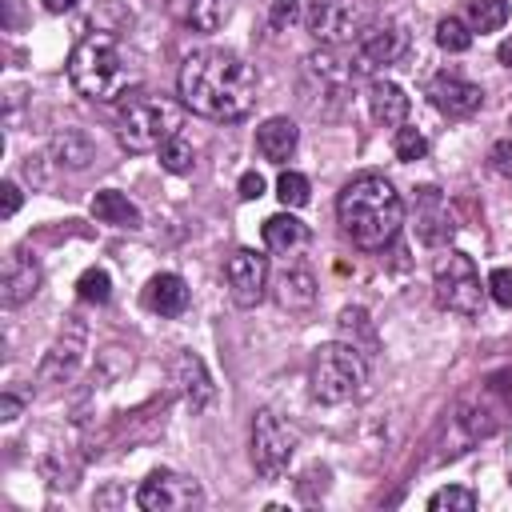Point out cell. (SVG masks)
I'll use <instances>...</instances> for the list:
<instances>
[{"label": "cell", "mask_w": 512, "mask_h": 512, "mask_svg": "<svg viewBox=\"0 0 512 512\" xmlns=\"http://www.w3.org/2000/svg\"><path fill=\"white\" fill-rule=\"evenodd\" d=\"M180 100L208 120H240L256 104V72L228 48L188 52L180 64Z\"/></svg>", "instance_id": "obj_1"}, {"label": "cell", "mask_w": 512, "mask_h": 512, "mask_svg": "<svg viewBox=\"0 0 512 512\" xmlns=\"http://www.w3.org/2000/svg\"><path fill=\"white\" fill-rule=\"evenodd\" d=\"M336 216L356 248H388L404 228V200L384 176H356L340 188Z\"/></svg>", "instance_id": "obj_2"}, {"label": "cell", "mask_w": 512, "mask_h": 512, "mask_svg": "<svg viewBox=\"0 0 512 512\" xmlns=\"http://www.w3.org/2000/svg\"><path fill=\"white\" fill-rule=\"evenodd\" d=\"M68 80L84 100L112 104L132 88L136 68L112 32H88L68 56Z\"/></svg>", "instance_id": "obj_3"}, {"label": "cell", "mask_w": 512, "mask_h": 512, "mask_svg": "<svg viewBox=\"0 0 512 512\" xmlns=\"http://www.w3.org/2000/svg\"><path fill=\"white\" fill-rule=\"evenodd\" d=\"M184 124V108L156 92H132L120 104L116 136L128 152H160L164 140H172Z\"/></svg>", "instance_id": "obj_4"}, {"label": "cell", "mask_w": 512, "mask_h": 512, "mask_svg": "<svg viewBox=\"0 0 512 512\" xmlns=\"http://www.w3.org/2000/svg\"><path fill=\"white\" fill-rule=\"evenodd\" d=\"M308 388L320 404H352L368 392V360L356 344L332 340L312 352Z\"/></svg>", "instance_id": "obj_5"}, {"label": "cell", "mask_w": 512, "mask_h": 512, "mask_svg": "<svg viewBox=\"0 0 512 512\" xmlns=\"http://www.w3.org/2000/svg\"><path fill=\"white\" fill-rule=\"evenodd\" d=\"M304 24L320 44L344 48V44H356L376 24V4L372 0H308Z\"/></svg>", "instance_id": "obj_6"}, {"label": "cell", "mask_w": 512, "mask_h": 512, "mask_svg": "<svg viewBox=\"0 0 512 512\" xmlns=\"http://www.w3.org/2000/svg\"><path fill=\"white\" fill-rule=\"evenodd\" d=\"M432 292H436V304L456 312V316H480L484 308V284H480V272L472 264L468 252H444L432 268Z\"/></svg>", "instance_id": "obj_7"}, {"label": "cell", "mask_w": 512, "mask_h": 512, "mask_svg": "<svg viewBox=\"0 0 512 512\" xmlns=\"http://www.w3.org/2000/svg\"><path fill=\"white\" fill-rule=\"evenodd\" d=\"M296 428L284 424L272 408H260L252 420V464L264 480H280L296 456Z\"/></svg>", "instance_id": "obj_8"}, {"label": "cell", "mask_w": 512, "mask_h": 512, "mask_svg": "<svg viewBox=\"0 0 512 512\" xmlns=\"http://www.w3.org/2000/svg\"><path fill=\"white\" fill-rule=\"evenodd\" d=\"M136 504L144 512H184V508H200L204 504V488L192 476L180 472H152L140 488H136Z\"/></svg>", "instance_id": "obj_9"}, {"label": "cell", "mask_w": 512, "mask_h": 512, "mask_svg": "<svg viewBox=\"0 0 512 512\" xmlns=\"http://www.w3.org/2000/svg\"><path fill=\"white\" fill-rule=\"evenodd\" d=\"M224 280H228L232 304L256 308L268 292V256H260L256 248H236L224 264Z\"/></svg>", "instance_id": "obj_10"}, {"label": "cell", "mask_w": 512, "mask_h": 512, "mask_svg": "<svg viewBox=\"0 0 512 512\" xmlns=\"http://www.w3.org/2000/svg\"><path fill=\"white\" fill-rule=\"evenodd\" d=\"M408 52V32L396 24V20H376L352 48L356 56V76L360 72H372V68H384V64H396L400 56Z\"/></svg>", "instance_id": "obj_11"}, {"label": "cell", "mask_w": 512, "mask_h": 512, "mask_svg": "<svg viewBox=\"0 0 512 512\" xmlns=\"http://www.w3.org/2000/svg\"><path fill=\"white\" fill-rule=\"evenodd\" d=\"M428 100L444 116H472L484 104V92H480V84H472V80H464L456 72H440L428 84Z\"/></svg>", "instance_id": "obj_12"}, {"label": "cell", "mask_w": 512, "mask_h": 512, "mask_svg": "<svg viewBox=\"0 0 512 512\" xmlns=\"http://www.w3.org/2000/svg\"><path fill=\"white\" fill-rule=\"evenodd\" d=\"M416 236L432 248H440L456 236V220L436 188H420V196H416Z\"/></svg>", "instance_id": "obj_13"}, {"label": "cell", "mask_w": 512, "mask_h": 512, "mask_svg": "<svg viewBox=\"0 0 512 512\" xmlns=\"http://www.w3.org/2000/svg\"><path fill=\"white\" fill-rule=\"evenodd\" d=\"M308 240H312L308 224L296 220L292 212H276V216L264 220V248H268L272 256L292 260V256H300V252L308 248Z\"/></svg>", "instance_id": "obj_14"}, {"label": "cell", "mask_w": 512, "mask_h": 512, "mask_svg": "<svg viewBox=\"0 0 512 512\" xmlns=\"http://www.w3.org/2000/svg\"><path fill=\"white\" fill-rule=\"evenodd\" d=\"M36 288H40V264H36L28 252H12V256H8V268H4L0 300H4L8 308H16V304L32 300Z\"/></svg>", "instance_id": "obj_15"}, {"label": "cell", "mask_w": 512, "mask_h": 512, "mask_svg": "<svg viewBox=\"0 0 512 512\" xmlns=\"http://www.w3.org/2000/svg\"><path fill=\"white\" fill-rule=\"evenodd\" d=\"M144 308L156 316H184L188 308V284L176 272H156L144 284Z\"/></svg>", "instance_id": "obj_16"}, {"label": "cell", "mask_w": 512, "mask_h": 512, "mask_svg": "<svg viewBox=\"0 0 512 512\" xmlns=\"http://www.w3.org/2000/svg\"><path fill=\"white\" fill-rule=\"evenodd\" d=\"M176 380H180V392H184V400H188L192 412H204V408L212 404L216 384H212V376H208V368H204V360H200L196 352H180V360H176Z\"/></svg>", "instance_id": "obj_17"}, {"label": "cell", "mask_w": 512, "mask_h": 512, "mask_svg": "<svg viewBox=\"0 0 512 512\" xmlns=\"http://www.w3.org/2000/svg\"><path fill=\"white\" fill-rule=\"evenodd\" d=\"M368 112H372L376 124L400 128L408 120V96H404V88L392 84V80H372L368 84Z\"/></svg>", "instance_id": "obj_18"}, {"label": "cell", "mask_w": 512, "mask_h": 512, "mask_svg": "<svg viewBox=\"0 0 512 512\" xmlns=\"http://www.w3.org/2000/svg\"><path fill=\"white\" fill-rule=\"evenodd\" d=\"M296 140H300V132H296V124H292L288 116H268V120L256 128V148H260V156L272 160V164H284V160L296 152Z\"/></svg>", "instance_id": "obj_19"}, {"label": "cell", "mask_w": 512, "mask_h": 512, "mask_svg": "<svg viewBox=\"0 0 512 512\" xmlns=\"http://www.w3.org/2000/svg\"><path fill=\"white\" fill-rule=\"evenodd\" d=\"M276 304L288 308V312H308L316 304V276L308 268H300V264L284 268L276 276Z\"/></svg>", "instance_id": "obj_20"}, {"label": "cell", "mask_w": 512, "mask_h": 512, "mask_svg": "<svg viewBox=\"0 0 512 512\" xmlns=\"http://www.w3.org/2000/svg\"><path fill=\"white\" fill-rule=\"evenodd\" d=\"M92 216L100 224H112V228H140V208L116 188H100L92 196Z\"/></svg>", "instance_id": "obj_21"}, {"label": "cell", "mask_w": 512, "mask_h": 512, "mask_svg": "<svg viewBox=\"0 0 512 512\" xmlns=\"http://www.w3.org/2000/svg\"><path fill=\"white\" fill-rule=\"evenodd\" d=\"M48 152H52V160H56L60 168H88V160H92L96 148H92L88 132H80V128H64V132L52 136Z\"/></svg>", "instance_id": "obj_22"}, {"label": "cell", "mask_w": 512, "mask_h": 512, "mask_svg": "<svg viewBox=\"0 0 512 512\" xmlns=\"http://www.w3.org/2000/svg\"><path fill=\"white\" fill-rule=\"evenodd\" d=\"M508 24V0H468V28L496 32Z\"/></svg>", "instance_id": "obj_23"}, {"label": "cell", "mask_w": 512, "mask_h": 512, "mask_svg": "<svg viewBox=\"0 0 512 512\" xmlns=\"http://www.w3.org/2000/svg\"><path fill=\"white\" fill-rule=\"evenodd\" d=\"M156 156H160V168L172 172V176H180V172H188V168L196 164V148H192V140L180 136V132H176L172 140H164Z\"/></svg>", "instance_id": "obj_24"}, {"label": "cell", "mask_w": 512, "mask_h": 512, "mask_svg": "<svg viewBox=\"0 0 512 512\" xmlns=\"http://www.w3.org/2000/svg\"><path fill=\"white\" fill-rule=\"evenodd\" d=\"M232 12V0H192V12H188V24L196 32H216Z\"/></svg>", "instance_id": "obj_25"}, {"label": "cell", "mask_w": 512, "mask_h": 512, "mask_svg": "<svg viewBox=\"0 0 512 512\" xmlns=\"http://www.w3.org/2000/svg\"><path fill=\"white\" fill-rule=\"evenodd\" d=\"M76 296H80L84 304H108V296H112V276H108L104 268H84L80 280H76Z\"/></svg>", "instance_id": "obj_26"}, {"label": "cell", "mask_w": 512, "mask_h": 512, "mask_svg": "<svg viewBox=\"0 0 512 512\" xmlns=\"http://www.w3.org/2000/svg\"><path fill=\"white\" fill-rule=\"evenodd\" d=\"M436 44H440L444 52H468V48H472V28H468L460 16H444V20L436 24Z\"/></svg>", "instance_id": "obj_27"}, {"label": "cell", "mask_w": 512, "mask_h": 512, "mask_svg": "<svg viewBox=\"0 0 512 512\" xmlns=\"http://www.w3.org/2000/svg\"><path fill=\"white\" fill-rule=\"evenodd\" d=\"M428 508L432 512H472L476 508V492L472 488H464V484H448V488H440V492H432L428 496Z\"/></svg>", "instance_id": "obj_28"}, {"label": "cell", "mask_w": 512, "mask_h": 512, "mask_svg": "<svg viewBox=\"0 0 512 512\" xmlns=\"http://www.w3.org/2000/svg\"><path fill=\"white\" fill-rule=\"evenodd\" d=\"M392 152H396V160H424L428 156V136L412 124H400L396 136H392Z\"/></svg>", "instance_id": "obj_29"}, {"label": "cell", "mask_w": 512, "mask_h": 512, "mask_svg": "<svg viewBox=\"0 0 512 512\" xmlns=\"http://www.w3.org/2000/svg\"><path fill=\"white\" fill-rule=\"evenodd\" d=\"M308 192H312V188H308V176H300V172H292V168L276 176V196H280L284 208H304V204H308Z\"/></svg>", "instance_id": "obj_30"}, {"label": "cell", "mask_w": 512, "mask_h": 512, "mask_svg": "<svg viewBox=\"0 0 512 512\" xmlns=\"http://www.w3.org/2000/svg\"><path fill=\"white\" fill-rule=\"evenodd\" d=\"M300 16H304V12H300V0H272V8H268V24H272L276 32H288Z\"/></svg>", "instance_id": "obj_31"}, {"label": "cell", "mask_w": 512, "mask_h": 512, "mask_svg": "<svg viewBox=\"0 0 512 512\" xmlns=\"http://www.w3.org/2000/svg\"><path fill=\"white\" fill-rule=\"evenodd\" d=\"M488 292L500 308H512V268H492L488 276Z\"/></svg>", "instance_id": "obj_32"}, {"label": "cell", "mask_w": 512, "mask_h": 512, "mask_svg": "<svg viewBox=\"0 0 512 512\" xmlns=\"http://www.w3.org/2000/svg\"><path fill=\"white\" fill-rule=\"evenodd\" d=\"M488 164H492L504 180H512V140H496L492 152H488Z\"/></svg>", "instance_id": "obj_33"}, {"label": "cell", "mask_w": 512, "mask_h": 512, "mask_svg": "<svg viewBox=\"0 0 512 512\" xmlns=\"http://www.w3.org/2000/svg\"><path fill=\"white\" fill-rule=\"evenodd\" d=\"M236 192H240L244 200H260V196H264V176H260L256 168H248V172L240 176V184H236Z\"/></svg>", "instance_id": "obj_34"}, {"label": "cell", "mask_w": 512, "mask_h": 512, "mask_svg": "<svg viewBox=\"0 0 512 512\" xmlns=\"http://www.w3.org/2000/svg\"><path fill=\"white\" fill-rule=\"evenodd\" d=\"M0 192H4V208H0V216H4V220H12V216H16V208H20V188H16L12 180H4V184H0Z\"/></svg>", "instance_id": "obj_35"}, {"label": "cell", "mask_w": 512, "mask_h": 512, "mask_svg": "<svg viewBox=\"0 0 512 512\" xmlns=\"http://www.w3.org/2000/svg\"><path fill=\"white\" fill-rule=\"evenodd\" d=\"M24 24V8H20V0H4V28H20Z\"/></svg>", "instance_id": "obj_36"}, {"label": "cell", "mask_w": 512, "mask_h": 512, "mask_svg": "<svg viewBox=\"0 0 512 512\" xmlns=\"http://www.w3.org/2000/svg\"><path fill=\"white\" fill-rule=\"evenodd\" d=\"M20 408H24V404H20V396H12V392H4V396H0V420H16V416H20Z\"/></svg>", "instance_id": "obj_37"}, {"label": "cell", "mask_w": 512, "mask_h": 512, "mask_svg": "<svg viewBox=\"0 0 512 512\" xmlns=\"http://www.w3.org/2000/svg\"><path fill=\"white\" fill-rule=\"evenodd\" d=\"M496 56H500V64H508V68H512V36H508V40H500Z\"/></svg>", "instance_id": "obj_38"}, {"label": "cell", "mask_w": 512, "mask_h": 512, "mask_svg": "<svg viewBox=\"0 0 512 512\" xmlns=\"http://www.w3.org/2000/svg\"><path fill=\"white\" fill-rule=\"evenodd\" d=\"M80 0H44V8L48 12H68V8H76Z\"/></svg>", "instance_id": "obj_39"}, {"label": "cell", "mask_w": 512, "mask_h": 512, "mask_svg": "<svg viewBox=\"0 0 512 512\" xmlns=\"http://www.w3.org/2000/svg\"><path fill=\"white\" fill-rule=\"evenodd\" d=\"M508 480H512V476H508Z\"/></svg>", "instance_id": "obj_40"}]
</instances>
